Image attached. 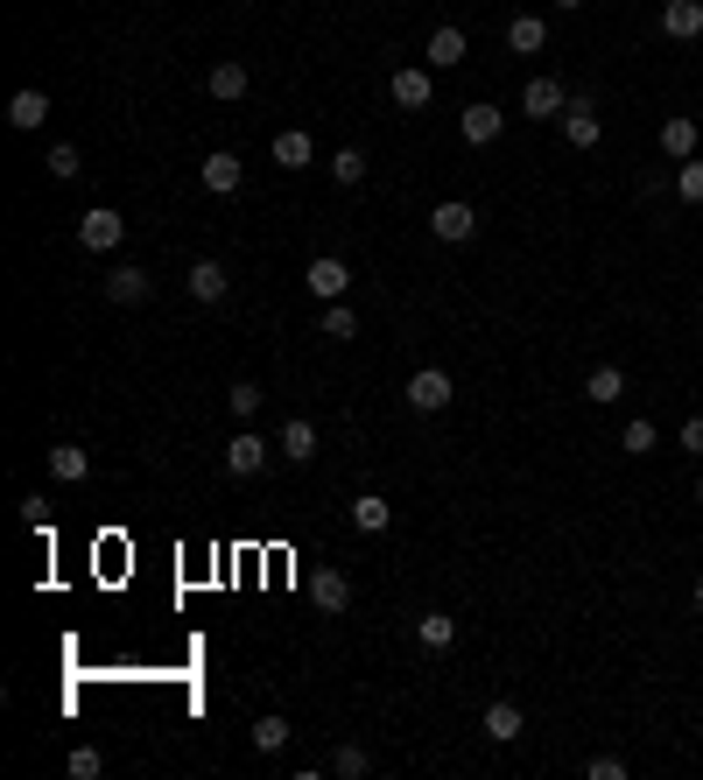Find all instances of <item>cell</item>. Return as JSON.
<instances>
[{
  "label": "cell",
  "mask_w": 703,
  "mask_h": 780,
  "mask_svg": "<svg viewBox=\"0 0 703 780\" xmlns=\"http://www.w3.org/2000/svg\"><path fill=\"white\" fill-rule=\"evenodd\" d=\"M450 394H458V387H450V373H444V366H423V373H408L402 402H408L415 415H444V408H450Z\"/></svg>",
  "instance_id": "1"
},
{
  "label": "cell",
  "mask_w": 703,
  "mask_h": 780,
  "mask_svg": "<svg viewBox=\"0 0 703 780\" xmlns=\"http://www.w3.org/2000/svg\"><path fill=\"white\" fill-rule=\"evenodd\" d=\"M120 239H127V218L113 212V204H92V212L78 218V246H85V254H113Z\"/></svg>",
  "instance_id": "2"
},
{
  "label": "cell",
  "mask_w": 703,
  "mask_h": 780,
  "mask_svg": "<svg viewBox=\"0 0 703 780\" xmlns=\"http://www.w3.org/2000/svg\"><path fill=\"white\" fill-rule=\"evenodd\" d=\"M563 141H569V148H598V141H605V120H598V99H592V92H569Z\"/></svg>",
  "instance_id": "3"
},
{
  "label": "cell",
  "mask_w": 703,
  "mask_h": 780,
  "mask_svg": "<svg viewBox=\"0 0 703 780\" xmlns=\"http://www.w3.org/2000/svg\"><path fill=\"white\" fill-rule=\"evenodd\" d=\"M302 289H310L317 302H345V289H352V268L338 254H317L310 268H302Z\"/></svg>",
  "instance_id": "4"
},
{
  "label": "cell",
  "mask_w": 703,
  "mask_h": 780,
  "mask_svg": "<svg viewBox=\"0 0 703 780\" xmlns=\"http://www.w3.org/2000/svg\"><path fill=\"white\" fill-rule=\"evenodd\" d=\"M521 113H528V120H563V113H569V85L563 78H528V92H521Z\"/></svg>",
  "instance_id": "5"
},
{
  "label": "cell",
  "mask_w": 703,
  "mask_h": 780,
  "mask_svg": "<svg viewBox=\"0 0 703 780\" xmlns=\"http://www.w3.org/2000/svg\"><path fill=\"white\" fill-rule=\"evenodd\" d=\"M268 458H281V450H268V436H254V429H239L233 444H225V471H233V479H254V471H268Z\"/></svg>",
  "instance_id": "6"
},
{
  "label": "cell",
  "mask_w": 703,
  "mask_h": 780,
  "mask_svg": "<svg viewBox=\"0 0 703 780\" xmlns=\"http://www.w3.org/2000/svg\"><path fill=\"white\" fill-rule=\"evenodd\" d=\"M310 598H317V612H324V619L352 612V577H345V569H338V563H324V569H317V577H310Z\"/></svg>",
  "instance_id": "7"
},
{
  "label": "cell",
  "mask_w": 703,
  "mask_h": 780,
  "mask_svg": "<svg viewBox=\"0 0 703 780\" xmlns=\"http://www.w3.org/2000/svg\"><path fill=\"white\" fill-rule=\"evenodd\" d=\"M429 233L444 239V246H465L471 233H479V212H471V204H458V197H444V204L429 212Z\"/></svg>",
  "instance_id": "8"
},
{
  "label": "cell",
  "mask_w": 703,
  "mask_h": 780,
  "mask_svg": "<svg viewBox=\"0 0 703 780\" xmlns=\"http://www.w3.org/2000/svg\"><path fill=\"white\" fill-rule=\"evenodd\" d=\"M500 127H507V113L492 106V99H471V106L458 113V135H465L471 148H492V141H500Z\"/></svg>",
  "instance_id": "9"
},
{
  "label": "cell",
  "mask_w": 703,
  "mask_h": 780,
  "mask_svg": "<svg viewBox=\"0 0 703 780\" xmlns=\"http://www.w3.org/2000/svg\"><path fill=\"white\" fill-rule=\"evenodd\" d=\"M198 177H204V190H212V197H233V190L246 183V162L233 156V148H212V156H204V169H198Z\"/></svg>",
  "instance_id": "10"
},
{
  "label": "cell",
  "mask_w": 703,
  "mask_h": 780,
  "mask_svg": "<svg viewBox=\"0 0 703 780\" xmlns=\"http://www.w3.org/2000/svg\"><path fill=\"white\" fill-rule=\"evenodd\" d=\"M387 99H394V106H402V113H423V106L436 99V78H429V71H423V64H408V71H394V85H387Z\"/></svg>",
  "instance_id": "11"
},
{
  "label": "cell",
  "mask_w": 703,
  "mask_h": 780,
  "mask_svg": "<svg viewBox=\"0 0 703 780\" xmlns=\"http://www.w3.org/2000/svg\"><path fill=\"white\" fill-rule=\"evenodd\" d=\"M661 35H669V43H696L703 35V0H661Z\"/></svg>",
  "instance_id": "12"
},
{
  "label": "cell",
  "mask_w": 703,
  "mask_h": 780,
  "mask_svg": "<svg viewBox=\"0 0 703 780\" xmlns=\"http://www.w3.org/2000/svg\"><path fill=\"white\" fill-rule=\"evenodd\" d=\"M275 450H281L289 464H310V458H317V423H310V415H289V423L275 429Z\"/></svg>",
  "instance_id": "13"
},
{
  "label": "cell",
  "mask_w": 703,
  "mask_h": 780,
  "mask_svg": "<svg viewBox=\"0 0 703 780\" xmlns=\"http://www.w3.org/2000/svg\"><path fill=\"white\" fill-rule=\"evenodd\" d=\"M521 731H528L521 703H514V696H492V703H486V738H492V746H514Z\"/></svg>",
  "instance_id": "14"
},
{
  "label": "cell",
  "mask_w": 703,
  "mask_h": 780,
  "mask_svg": "<svg viewBox=\"0 0 703 780\" xmlns=\"http://www.w3.org/2000/svg\"><path fill=\"white\" fill-rule=\"evenodd\" d=\"M696 141H703V127L690 120V113H669V120H661V156H669V162H690Z\"/></svg>",
  "instance_id": "15"
},
{
  "label": "cell",
  "mask_w": 703,
  "mask_h": 780,
  "mask_svg": "<svg viewBox=\"0 0 703 780\" xmlns=\"http://www.w3.org/2000/svg\"><path fill=\"white\" fill-rule=\"evenodd\" d=\"M43 120H50V92L22 85V92H14V99H8V127H14V135H35V127H43Z\"/></svg>",
  "instance_id": "16"
},
{
  "label": "cell",
  "mask_w": 703,
  "mask_h": 780,
  "mask_svg": "<svg viewBox=\"0 0 703 780\" xmlns=\"http://www.w3.org/2000/svg\"><path fill=\"white\" fill-rule=\"evenodd\" d=\"M183 289H190V302H225V289H233V275H225L219 260H190Z\"/></svg>",
  "instance_id": "17"
},
{
  "label": "cell",
  "mask_w": 703,
  "mask_h": 780,
  "mask_svg": "<svg viewBox=\"0 0 703 780\" xmlns=\"http://www.w3.org/2000/svg\"><path fill=\"white\" fill-rule=\"evenodd\" d=\"M584 402H592V408H619V402H626V373L613 366V359L584 373Z\"/></svg>",
  "instance_id": "18"
},
{
  "label": "cell",
  "mask_w": 703,
  "mask_h": 780,
  "mask_svg": "<svg viewBox=\"0 0 703 780\" xmlns=\"http://www.w3.org/2000/svg\"><path fill=\"white\" fill-rule=\"evenodd\" d=\"M106 296H113V302H148V296H156V275L135 268V260H120V268L106 275Z\"/></svg>",
  "instance_id": "19"
},
{
  "label": "cell",
  "mask_w": 703,
  "mask_h": 780,
  "mask_svg": "<svg viewBox=\"0 0 703 780\" xmlns=\"http://www.w3.org/2000/svg\"><path fill=\"white\" fill-rule=\"evenodd\" d=\"M465 50H471V43H465L458 22H436V29H429V64H436V71H458Z\"/></svg>",
  "instance_id": "20"
},
{
  "label": "cell",
  "mask_w": 703,
  "mask_h": 780,
  "mask_svg": "<svg viewBox=\"0 0 703 780\" xmlns=\"http://www.w3.org/2000/svg\"><path fill=\"white\" fill-rule=\"evenodd\" d=\"M507 50H514V56H542L548 50V22H542V14H514V22H507Z\"/></svg>",
  "instance_id": "21"
},
{
  "label": "cell",
  "mask_w": 703,
  "mask_h": 780,
  "mask_svg": "<svg viewBox=\"0 0 703 780\" xmlns=\"http://www.w3.org/2000/svg\"><path fill=\"white\" fill-rule=\"evenodd\" d=\"M352 527H359V535H387V527H394V506L380 500V492H359V500H352Z\"/></svg>",
  "instance_id": "22"
},
{
  "label": "cell",
  "mask_w": 703,
  "mask_h": 780,
  "mask_svg": "<svg viewBox=\"0 0 703 780\" xmlns=\"http://www.w3.org/2000/svg\"><path fill=\"white\" fill-rule=\"evenodd\" d=\"M204 92H212L219 106L246 99V64H233V56H225V64H212V78H204Z\"/></svg>",
  "instance_id": "23"
},
{
  "label": "cell",
  "mask_w": 703,
  "mask_h": 780,
  "mask_svg": "<svg viewBox=\"0 0 703 780\" xmlns=\"http://www.w3.org/2000/svg\"><path fill=\"white\" fill-rule=\"evenodd\" d=\"M317 162V141L302 135V127H289V135H275V169H310Z\"/></svg>",
  "instance_id": "24"
},
{
  "label": "cell",
  "mask_w": 703,
  "mask_h": 780,
  "mask_svg": "<svg viewBox=\"0 0 703 780\" xmlns=\"http://www.w3.org/2000/svg\"><path fill=\"white\" fill-rule=\"evenodd\" d=\"M50 479H64V485L92 479V450H78V444H56V450H50Z\"/></svg>",
  "instance_id": "25"
},
{
  "label": "cell",
  "mask_w": 703,
  "mask_h": 780,
  "mask_svg": "<svg viewBox=\"0 0 703 780\" xmlns=\"http://www.w3.org/2000/svg\"><path fill=\"white\" fill-rule=\"evenodd\" d=\"M246 738H254V752H268V759H275V752H289V717H275V710H268V717H254V731H246Z\"/></svg>",
  "instance_id": "26"
},
{
  "label": "cell",
  "mask_w": 703,
  "mask_h": 780,
  "mask_svg": "<svg viewBox=\"0 0 703 780\" xmlns=\"http://www.w3.org/2000/svg\"><path fill=\"white\" fill-rule=\"evenodd\" d=\"M415 640H423L429 654H444V647L458 640V619H450V612H423V619H415Z\"/></svg>",
  "instance_id": "27"
},
{
  "label": "cell",
  "mask_w": 703,
  "mask_h": 780,
  "mask_svg": "<svg viewBox=\"0 0 703 780\" xmlns=\"http://www.w3.org/2000/svg\"><path fill=\"white\" fill-rule=\"evenodd\" d=\"M260 402H268V387H260V380H233V387H225V408H233L239 423H254Z\"/></svg>",
  "instance_id": "28"
},
{
  "label": "cell",
  "mask_w": 703,
  "mask_h": 780,
  "mask_svg": "<svg viewBox=\"0 0 703 780\" xmlns=\"http://www.w3.org/2000/svg\"><path fill=\"white\" fill-rule=\"evenodd\" d=\"M654 444H661V429L648 423V415H633V423H626V429H619V450H626V458H648V450H654Z\"/></svg>",
  "instance_id": "29"
},
{
  "label": "cell",
  "mask_w": 703,
  "mask_h": 780,
  "mask_svg": "<svg viewBox=\"0 0 703 780\" xmlns=\"http://www.w3.org/2000/svg\"><path fill=\"white\" fill-rule=\"evenodd\" d=\"M331 773H338V780H366V773H373V752H366V746H338V752H331Z\"/></svg>",
  "instance_id": "30"
},
{
  "label": "cell",
  "mask_w": 703,
  "mask_h": 780,
  "mask_svg": "<svg viewBox=\"0 0 703 780\" xmlns=\"http://www.w3.org/2000/svg\"><path fill=\"white\" fill-rule=\"evenodd\" d=\"M331 183H366V148H338V156H331Z\"/></svg>",
  "instance_id": "31"
},
{
  "label": "cell",
  "mask_w": 703,
  "mask_h": 780,
  "mask_svg": "<svg viewBox=\"0 0 703 780\" xmlns=\"http://www.w3.org/2000/svg\"><path fill=\"white\" fill-rule=\"evenodd\" d=\"M317 331H324L331 345H345V338H359V317L345 310V302H324V323H317Z\"/></svg>",
  "instance_id": "32"
},
{
  "label": "cell",
  "mask_w": 703,
  "mask_h": 780,
  "mask_svg": "<svg viewBox=\"0 0 703 780\" xmlns=\"http://www.w3.org/2000/svg\"><path fill=\"white\" fill-rule=\"evenodd\" d=\"M50 177H56V183H78V177H85V156H78L71 141H56V148H50Z\"/></svg>",
  "instance_id": "33"
},
{
  "label": "cell",
  "mask_w": 703,
  "mask_h": 780,
  "mask_svg": "<svg viewBox=\"0 0 703 780\" xmlns=\"http://www.w3.org/2000/svg\"><path fill=\"white\" fill-rule=\"evenodd\" d=\"M675 197H682V204H703V156L675 162Z\"/></svg>",
  "instance_id": "34"
},
{
  "label": "cell",
  "mask_w": 703,
  "mask_h": 780,
  "mask_svg": "<svg viewBox=\"0 0 703 780\" xmlns=\"http://www.w3.org/2000/svg\"><path fill=\"white\" fill-rule=\"evenodd\" d=\"M71 773H78V780L106 773V752H99V746H78V752H71Z\"/></svg>",
  "instance_id": "35"
},
{
  "label": "cell",
  "mask_w": 703,
  "mask_h": 780,
  "mask_svg": "<svg viewBox=\"0 0 703 780\" xmlns=\"http://www.w3.org/2000/svg\"><path fill=\"white\" fill-rule=\"evenodd\" d=\"M584 773H592V780H626V759H613V752H592V759H584Z\"/></svg>",
  "instance_id": "36"
},
{
  "label": "cell",
  "mask_w": 703,
  "mask_h": 780,
  "mask_svg": "<svg viewBox=\"0 0 703 780\" xmlns=\"http://www.w3.org/2000/svg\"><path fill=\"white\" fill-rule=\"evenodd\" d=\"M682 450H690V458H703V415H690V423H682Z\"/></svg>",
  "instance_id": "37"
},
{
  "label": "cell",
  "mask_w": 703,
  "mask_h": 780,
  "mask_svg": "<svg viewBox=\"0 0 703 780\" xmlns=\"http://www.w3.org/2000/svg\"><path fill=\"white\" fill-rule=\"evenodd\" d=\"M548 8H556V14H577V8H584V0H548Z\"/></svg>",
  "instance_id": "38"
},
{
  "label": "cell",
  "mask_w": 703,
  "mask_h": 780,
  "mask_svg": "<svg viewBox=\"0 0 703 780\" xmlns=\"http://www.w3.org/2000/svg\"><path fill=\"white\" fill-rule=\"evenodd\" d=\"M690 598H696V612H703V577H696V591H690Z\"/></svg>",
  "instance_id": "39"
},
{
  "label": "cell",
  "mask_w": 703,
  "mask_h": 780,
  "mask_svg": "<svg viewBox=\"0 0 703 780\" xmlns=\"http://www.w3.org/2000/svg\"><path fill=\"white\" fill-rule=\"evenodd\" d=\"M696 500H703V479H696Z\"/></svg>",
  "instance_id": "40"
}]
</instances>
